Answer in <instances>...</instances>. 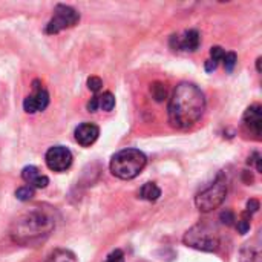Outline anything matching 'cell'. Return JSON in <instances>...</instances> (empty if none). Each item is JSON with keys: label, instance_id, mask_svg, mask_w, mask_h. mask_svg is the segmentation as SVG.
<instances>
[{"label": "cell", "instance_id": "obj_7", "mask_svg": "<svg viewBox=\"0 0 262 262\" xmlns=\"http://www.w3.org/2000/svg\"><path fill=\"white\" fill-rule=\"evenodd\" d=\"M45 161L52 172H66L72 166V154L64 146H54L46 152Z\"/></svg>", "mask_w": 262, "mask_h": 262}, {"label": "cell", "instance_id": "obj_28", "mask_svg": "<svg viewBox=\"0 0 262 262\" xmlns=\"http://www.w3.org/2000/svg\"><path fill=\"white\" fill-rule=\"evenodd\" d=\"M256 66H258V71L261 72V58H258V61H256Z\"/></svg>", "mask_w": 262, "mask_h": 262}, {"label": "cell", "instance_id": "obj_27", "mask_svg": "<svg viewBox=\"0 0 262 262\" xmlns=\"http://www.w3.org/2000/svg\"><path fill=\"white\" fill-rule=\"evenodd\" d=\"M204 66H206V71H207V72H213V71L218 68V63L213 61V60H207Z\"/></svg>", "mask_w": 262, "mask_h": 262}, {"label": "cell", "instance_id": "obj_3", "mask_svg": "<svg viewBox=\"0 0 262 262\" xmlns=\"http://www.w3.org/2000/svg\"><path fill=\"white\" fill-rule=\"evenodd\" d=\"M147 164L146 155L138 149H123L117 152L111 160V172L120 180L137 178Z\"/></svg>", "mask_w": 262, "mask_h": 262}, {"label": "cell", "instance_id": "obj_8", "mask_svg": "<svg viewBox=\"0 0 262 262\" xmlns=\"http://www.w3.org/2000/svg\"><path fill=\"white\" fill-rule=\"evenodd\" d=\"M49 104V94L46 89L40 86V81L35 80L32 83V94L28 95L23 101V109L28 114H37L48 107Z\"/></svg>", "mask_w": 262, "mask_h": 262}, {"label": "cell", "instance_id": "obj_1", "mask_svg": "<svg viewBox=\"0 0 262 262\" xmlns=\"http://www.w3.org/2000/svg\"><path fill=\"white\" fill-rule=\"evenodd\" d=\"M206 111V97L203 91L189 81L180 83L169 101L167 115L172 127L184 130L201 120Z\"/></svg>", "mask_w": 262, "mask_h": 262}, {"label": "cell", "instance_id": "obj_13", "mask_svg": "<svg viewBox=\"0 0 262 262\" xmlns=\"http://www.w3.org/2000/svg\"><path fill=\"white\" fill-rule=\"evenodd\" d=\"M241 262H261V247L259 244L249 243L241 250Z\"/></svg>", "mask_w": 262, "mask_h": 262}, {"label": "cell", "instance_id": "obj_20", "mask_svg": "<svg viewBox=\"0 0 262 262\" xmlns=\"http://www.w3.org/2000/svg\"><path fill=\"white\" fill-rule=\"evenodd\" d=\"M223 60H224V68H226V71H227V72H232V71L235 69V66H236L238 57H236L235 52H226V55H224Z\"/></svg>", "mask_w": 262, "mask_h": 262}, {"label": "cell", "instance_id": "obj_19", "mask_svg": "<svg viewBox=\"0 0 262 262\" xmlns=\"http://www.w3.org/2000/svg\"><path fill=\"white\" fill-rule=\"evenodd\" d=\"M15 196L20 201H29L34 196V189L29 186H21L15 190Z\"/></svg>", "mask_w": 262, "mask_h": 262}, {"label": "cell", "instance_id": "obj_10", "mask_svg": "<svg viewBox=\"0 0 262 262\" xmlns=\"http://www.w3.org/2000/svg\"><path fill=\"white\" fill-rule=\"evenodd\" d=\"M200 41H201V37H200V32L196 29H189L183 34V37H178V35H173L170 38V45L173 49H180V51H189V52H193L200 48Z\"/></svg>", "mask_w": 262, "mask_h": 262}, {"label": "cell", "instance_id": "obj_11", "mask_svg": "<svg viewBox=\"0 0 262 262\" xmlns=\"http://www.w3.org/2000/svg\"><path fill=\"white\" fill-rule=\"evenodd\" d=\"M74 135H75V141L80 146L88 147V146H91V144H94L97 141V138L100 135V129L94 123H83L75 129Z\"/></svg>", "mask_w": 262, "mask_h": 262}, {"label": "cell", "instance_id": "obj_12", "mask_svg": "<svg viewBox=\"0 0 262 262\" xmlns=\"http://www.w3.org/2000/svg\"><path fill=\"white\" fill-rule=\"evenodd\" d=\"M21 178L32 189H45L49 184V178L43 175L35 166H26L21 170Z\"/></svg>", "mask_w": 262, "mask_h": 262}, {"label": "cell", "instance_id": "obj_17", "mask_svg": "<svg viewBox=\"0 0 262 262\" xmlns=\"http://www.w3.org/2000/svg\"><path fill=\"white\" fill-rule=\"evenodd\" d=\"M150 94H152L154 100L158 101V103H163L166 100V97H167L166 86L161 81H155V83L150 84Z\"/></svg>", "mask_w": 262, "mask_h": 262}, {"label": "cell", "instance_id": "obj_21", "mask_svg": "<svg viewBox=\"0 0 262 262\" xmlns=\"http://www.w3.org/2000/svg\"><path fill=\"white\" fill-rule=\"evenodd\" d=\"M224 55H226V51L221 48V46H212L210 48V60H213V61H221L223 58H224Z\"/></svg>", "mask_w": 262, "mask_h": 262}, {"label": "cell", "instance_id": "obj_5", "mask_svg": "<svg viewBox=\"0 0 262 262\" xmlns=\"http://www.w3.org/2000/svg\"><path fill=\"white\" fill-rule=\"evenodd\" d=\"M226 196H227V180L223 173H220L207 189H204L201 193L196 195L195 204L198 210L207 213L218 209L224 203Z\"/></svg>", "mask_w": 262, "mask_h": 262}, {"label": "cell", "instance_id": "obj_9", "mask_svg": "<svg viewBox=\"0 0 262 262\" xmlns=\"http://www.w3.org/2000/svg\"><path fill=\"white\" fill-rule=\"evenodd\" d=\"M243 123H244V127L247 129V132L250 135H253L256 140L261 138V130H262V112L261 106L259 104H253L250 106L244 117H243Z\"/></svg>", "mask_w": 262, "mask_h": 262}, {"label": "cell", "instance_id": "obj_18", "mask_svg": "<svg viewBox=\"0 0 262 262\" xmlns=\"http://www.w3.org/2000/svg\"><path fill=\"white\" fill-rule=\"evenodd\" d=\"M250 218H252V215L247 213V212H244V213L241 215L239 221L236 223V229H238V232H239L241 235H246V233L250 230Z\"/></svg>", "mask_w": 262, "mask_h": 262}, {"label": "cell", "instance_id": "obj_6", "mask_svg": "<svg viewBox=\"0 0 262 262\" xmlns=\"http://www.w3.org/2000/svg\"><path fill=\"white\" fill-rule=\"evenodd\" d=\"M80 20V14L68 5H57L54 9V17L46 25V34H58L63 29L72 28Z\"/></svg>", "mask_w": 262, "mask_h": 262}, {"label": "cell", "instance_id": "obj_23", "mask_svg": "<svg viewBox=\"0 0 262 262\" xmlns=\"http://www.w3.org/2000/svg\"><path fill=\"white\" fill-rule=\"evenodd\" d=\"M104 262H124V253L120 249H117L111 255H107V258H106Z\"/></svg>", "mask_w": 262, "mask_h": 262}, {"label": "cell", "instance_id": "obj_25", "mask_svg": "<svg viewBox=\"0 0 262 262\" xmlns=\"http://www.w3.org/2000/svg\"><path fill=\"white\" fill-rule=\"evenodd\" d=\"M258 209H259V201H256V200H250L249 203H247V213H255V212H258Z\"/></svg>", "mask_w": 262, "mask_h": 262}, {"label": "cell", "instance_id": "obj_14", "mask_svg": "<svg viewBox=\"0 0 262 262\" xmlns=\"http://www.w3.org/2000/svg\"><path fill=\"white\" fill-rule=\"evenodd\" d=\"M138 196H140L141 200H144V201L154 203V201H157V200L161 196V190H160V187H158L155 183H146V184L140 189Z\"/></svg>", "mask_w": 262, "mask_h": 262}, {"label": "cell", "instance_id": "obj_4", "mask_svg": "<svg viewBox=\"0 0 262 262\" xmlns=\"http://www.w3.org/2000/svg\"><path fill=\"white\" fill-rule=\"evenodd\" d=\"M187 247L201 252H216L220 249V236L215 229L207 224H196L186 232L183 238Z\"/></svg>", "mask_w": 262, "mask_h": 262}, {"label": "cell", "instance_id": "obj_24", "mask_svg": "<svg viewBox=\"0 0 262 262\" xmlns=\"http://www.w3.org/2000/svg\"><path fill=\"white\" fill-rule=\"evenodd\" d=\"M221 221H223L224 224H227V226H232V224H235L236 218H235L233 212L226 210V212H223V213H221Z\"/></svg>", "mask_w": 262, "mask_h": 262}, {"label": "cell", "instance_id": "obj_16", "mask_svg": "<svg viewBox=\"0 0 262 262\" xmlns=\"http://www.w3.org/2000/svg\"><path fill=\"white\" fill-rule=\"evenodd\" d=\"M98 100V109H103L104 112H111L115 107V97L111 92H104L97 97Z\"/></svg>", "mask_w": 262, "mask_h": 262}, {"label": "cell", "instance_id": "obj_22", "mask_svg": "<svg viewBox=\"0 0 262 262\" xmlns=\"http://www.w3.org/2000/svg\"><path fill=\"white\" fill-rule=\"evenodd\" d=\"M101 86H103L101 78H98V77H89V78H88V88H89V91L98 92V91L101 89Z\"/></svg>", "mask_w": 262, "mask_h": 262}, {"label": "cell", "instance_id": "obj_26", "mask_svg": "<svg viewBox=\"0 0 262 262\" xmlns=\"http://www.w3.org/2000/svg\"><path fill=\"white\" fill-rule=\"evenodd\" d=\"M88 111L89 112H97L98 111V100H97V97H94V98H91L89 101H88Z\"/></svg>", "mask_w": 262, "mask_h": 262}, {"label": "cell", "instance_id": "obj_15", "mask_svg": "<svg viewBox=\"0 0 262 262\" xmlns=\"http://www.w3.org/2000/svg\"><path fill=\"white\" fill-rule=\"evenodd\" d=\"M45 262H78L77 261V256L71 252V250H66V249H57L54 250Z\"/></svg>", "mask_w": 262, "mask_h": 262}, {"label": "cell", "instance_id": "obj_2", "mask_svg": "<svg viewBox=\"0 0 262 262\" xmlns=\"http://www.w3.org/2000/svg\"><path fill=\"white\" fill-rule=\"evenodd\" d=\"M54 229V213L41 207H34L14 220L9 229V236L18 246H35L45 241Z\"/></svg>", "mask_w": 262, "mask_h": 262}]
</instances>
